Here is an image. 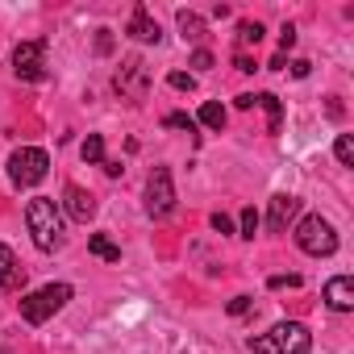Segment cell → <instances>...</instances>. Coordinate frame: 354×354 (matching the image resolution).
<instances>
[{
  "label": "cell",
  "mask_w": 354,
  "mask_h": 354,
  "mask_svg": "<svg viewBox=\"0 0 354 354\" xmlns=\"http://www.w3.org/2000/svg\"><path fill=\"white\" fill-rule=\"evenodd\" d=\"M75 292H71V283H46V288H38V292H30V296H21V317L30 321V325H42V321H50L67 300H71Z\"/></svg>",
  "instance_id": "obj_4"
},
{
  "label": "cell",
  "mask_w": 354,
  "mask_h": 354,
  "mask_svg": "<svg viewBox=\"0 0 354 354\" xmlns=\"http://www.w3.org/2000/svg\"><path fill=\"white\" fill-rule=\"evenodd\" d=\"M254 354H308L313 350V333L300 325V321H279L271 325L263 337H250L246 342Z\"/></svg>",
  "instance_id": "obj_2"
},
{
  "label": "cell",
  "mask_w": 354,
  "mask_h": 354,
  "mask_svg": "<svg viewBox=\"0 0 354 354\" xmlns=\"http://www.w3.org/2000/svg\"><path fill=\"white\" fill-rule=\"evenodd\" d=\"M213 230H217V234H234V221H230L225 213H213Z\"/></svg>",
  "instance_id": "obj_26"
},
{
  "label": "cell",
  "mask_w": 354,
  "mask_h": 354,
  "mask_svg": "<svg viewBox=\"0 0 354 354\" xmlns=\"http://www.w3.org/2000/svg\"><path fill=\"white\" fill-rule=\"evenodd\" d=\"M80 154H84V162H104V138L100 133H88L84 146H80Z\"/></svg>",
  "instance_id": "obj_18"
},
{
  "label": "cell",
  "mask_w": 354,
  "mask_h": 354,
  "mask_svg": "<svg viewBox=\"0 0 354 354\" xmlns=\"http://www.w3.org/2000/svg\"><path fill=\"white\" fill-rule=\"evenodd\" d=\"M192 67H196V71H209V67H213V55H209V50H196V55H192Z\"/></svg>",
  "instance_id": "obj_25"
},
{
  "label": "cell",
  "mask_w": 354,
  "mask_h": 354,
  "mask_svg": "<svg viewBox=\"0 0 354 354\" xmlns=\"http://www.w3.org/2000/svg\"><path fill=\"white\" fill-rule=\"evenodd\" d=\"M162 125H167V129H188V133L196 129V121H192L188 113H167V117H162Z\"/></svg>",
  "instance_id": "obj_22"
},
{
  "label": "cell",
  "mask_w": 354,
  "mask_h": 354,
  "mask_svg": "<svg viewBox=\"0 0 354 354\" xmlns=\"http://www.w3.org/2000/svg\"><path fill=\"white\" fill-rule=\"evenodd\" d=\"M180 30H184L188 42H205V21L196 13H188V9H180Z\"/></svg>",
  "instance_id": "obj_16"
},
{
  "label": "cell",
  "mask_w": 354,
  "mask_h": 354,
  "mask_svg": "<svg viewBox=\"0 0 354 354\" xmlns=\"http://www.w3.org/2000/svg\"><path fill=\"white\" fill-rule=\"evenodd\" d=\"M271 288H300V275H275Z\"/></svg>",
  "instance_id": "obj_28"
},
{
  "label": "cell",
  "mask_w": 354,
  "mask_h": 354,
  "mask_svg": "<svg viewBox=\"0 0 354 354\" xmlns=\"http://www.w3.org/2000/svg\"><path fill=\"white\" fill-rule=\"evenodd\" d=\"M88 250H92L96 259H104V263H121V246H117L109 234H92V238H88Z\"/></svg>",
  "instance_id": "obj_14"
},
{
  "label": "cell",
  "mask_w": 354,
  "mask_h": 354,
  "mask_svg": "<svg viewBox=\"0 0 354 354\" xmlns=\"http://www.w3.org/2000/svg\"><path fill=\"white\" fill-rule=\"evenodd\" d=\"M167 84H171L175 92H192V88H196V75H188V71H171Z\"/></svg>",
  "instance_id": "obj_21"
},
{
  "label": "cell",
  "mask_w": 354,
  "mask_h": 354,
  "mask_svg": "<svg viewBox=\"0 0 354 354\" xmlns=\"http://www.w3.org/2000/svg\"><path fill=\"white\" fill-rule=\"evenodd\" d=\"M46 42H21L13 50V75L26 80V84H42L46 80Z\"/></svg>",
  "instance_id": "obj_7"
},
{
  "label": "cell",
  "mask_w": 354,
  "mask_h": 354,
  "mask_svg": "<svg viewBox=\"0 0 354 354\" xmlns=\"http://www.w3.org/2000/svg\"><path fill=\"white\" fill-rule=\"evenodd\" d=\"M26 225H30L38 250L50 254V250L63 246V209H59V201H50V196H34V201L26 205Z\"/></svg>",
  "instance_id": "obj_1"
},
{
  "label": "cell",
  "mask_w": 354,
  "mask_h": 354,
  "mask_svg": "<svg viewBox=\"0 0 354 354\" xmlns=\"http://www.w3.org/2000/svg\"><path fill=\"white\" fill-rule=\"evenodd\" d=\"M292 46H296V30H292V26H283V30H279V55H288Z\"/></svg>",
  "instance_id": "obj_24"
},
{
  "label": "cell",
  "mask_w": 354,
  "mask_h": 354,
  "mask_svg": "<svg viewBox=\"0 0 354 354\" xmlns=\"http://www.w3.org/2000/svg\"><path fill=\"white\" fill-rule=\"evenodd\" d=\"M59 209H63V217H71V221H92L96 217V196L92 192H84L80 184H67L63 188V201H59Z\"/></svg>",
  "instance_id": "obj_8"
},
{
  "label": "cell",
  "mask_w": 354,
  "mask_h": 354,
  "mask_svg": "<svg viewBox=\"0 0 354 354\" xmlns=\"http://www.w3.org/2000/svg\"><path fill=\"white\" fill-rule=\"evenodd\" d=\"M254 104H263V109H267V117H271V133H279V121H283L279 96H271V92H259V96H254Z\"/></svg>",
  "instance_id": "obj_17"
},
{
  "label": "cell",
  "mask_w": 354,
  "mask_h": 354,
  "mask_svg": "<svg viewBox=\"0 0 354 354\" xmlns=\"http://www.w3.org/2000/svg\"><path fill=\"white\" fill-rule=\"evenodd\" d=\"M125 34H129V38H138V42H154V46H158V38H162L158 21H154L142 5L133 9V17H129V30H125Z\"/></svg>",
  "instance_id": "obj_12"
},
{
  "label": "cell",
  "mask_w": 354,
  "mask_h": 354,
  "mask_svg": "<svg viewBox=\"0 0 354 354\" xmlns=\"http://www.w3.org/2000/svg\"><path fill=\"white\" fill-rule=\"evenodd\" d=\"M171 209H175V184H171V171H167V167H154V171L146 175V217L162 221Z\"/></svg>",
  "instance_id": "obj_6"
},
{
  "label": "cell",
  "mask_w": 354,
  "mask_h": 354,
  "mask_svg": "<svg viewBox=\"0 0 354 354\" xmlns=\"http://www.w3.org/2000/svg\"><path fill=\"white\" fill-rule=\"evenodd\" d=\"M296 246H300L304 254H313V259H329V254L337 250V230H333L321 213L300 217V221H296Z\"/></svg>",
  "instance_id": "obj_3"
},
{
  "label": "cell",
  "mask_w": 354,
  "mask_h": 354,
  "mask_svg": "<svg viewBox=\"0 0 354 354\" xmlns=\"http://www.w3.org/2000/svg\"><path fill=\"white\" fill-rule=\"evenodd\" d=\"M46 171H50V158L38 146H21V150L9 154V180H13V188H38L46 180Z\"/></svg>",
  "instance_id": "obj_5"
},
{
  "label": "cell",
  "mask_w": 354,
  "mask_h": 354,
  "mask_svg": "<svg viewBox=\"0 0 354 354\" xmlns=\"http://www.w3.org/2000/svg\"><path fill=\"white\" fill-rule=\"evenodd\" d=\"M254 234H259V213L242 209V238H254Z\"/></svg>",
  "instance_id": "obj_23"
},
{
  "label": "cell",
  "mask_w": 354,
  "mask_h": 354,
  "mask_svg": "<svg viewBox=\"0 0 354 354\" xmlns=\"http://www.w3.org/2000/svg\"><path fill=\"white\" fill-rule=\"evenodd\" d=\"M117 92L133 96V100L146 96V67H142V59H125V67L117 71Z\"/></svg>",
  "instance_id": "obj_9"
},
{
  "label": "cell",
  "mask_w": 354,
  "mask_h": 354,
  "mask_svg": "<svg viewBox=\"0 0 354 354\" xmlns=\"http://www.w3.org/2000/svg\"><path fill=\"white\" fill-rule=\"evenodd\" d=\"M0 354H9V350H0Z\"/></svg>",
  "instance_id": "obj_31"
},
{
  "label": "cell",
  "mask_w": 354,
  "mask_h": 354,
  "mask_svg": "<svg viewBox=\"0 0 354 354\" xmlns=\"http://www.w3.org/2000/svg\"><path fill=\"white\" fill-rule=\"evenodd\" d=\"M104 175H113V180H117V175H121V162H117V158H104Z\"/></svg>",
  "instance_id": "obj_30"
},
{
  "label": "cell",
  "mask_w": 354,
  "mask_h": 354,
  "mask_svg": "<svg viewBox=\"0 0 354 354\" xmlns=\"http://www.w3.org/2000/svg\"><path fill=\"white\" fill-rule=\"evenodd\" d=\"M230 313H234V317L250 313V296H234V300H230Z\"/></svg>",
  "instance_id": "obj_27"
},
{
  "label": "cell",
  "mask_w": 354,
  "mask_h": 354,
  "mask_svg": "<svg viewBox=\"0 0 354 354\" xmlns=\"http://www.w3.org/2000/svg\"><path fill=\"white\" fill-rule=\"evenodd\" d=\"M196 121H201L205 129L221 133V129H225V109H221L217 100H205V104H201V117H196Z\"/></svg>",
  "instance_id": "obj_15"
},
{
  "label": "cell",
  "mask_w": 354,
  "mask_h": 354,
  "mask_svg": "<svg viewBox=\"0 0 354 354\" xmlns=\"http://www.w3.org/2000/svg\"><path fill=\"white\" fill-rule=\"evenodd\" d=\"M333 154H337V162H342V167H350V162H354V138H350V133H337Z\"/></svg>",
  "instance_id": "obj_20"
},
{
  "label": "cell",
  "mask_w": 354,
  "mask_h": 354,
  "mask_svg": "<svg viewBox=\"0 0 354 354\" xmlns=\"http://www.w3.org/2000/svg\"><path fill=\"white\" fill-rule=\"evenodd\" d=\"M21 283H26V267L13 259V250H9L5 242H0V288L13 292V288H21Z\"/></svg>",
  "instance_id": "obj_13"
},
{
  "label": "cell",
  "mask_w": 354,
  "mask_h": 354,
  "mask_svg": "<svg viewBox=\"0 0 354 354\" xmlns=\"http://www.w3.org/2000/svg\"><path fill=\"white\" fill-rule=\"evenodd\" d=\"M296 213H300V201L296 196H288V192H279V196H271V213H267V230L271 234H283L292 221H296Z\"/></svg>",
  "instance_id": "obj_10"
},
{
  "label": "cell",
  "mask_w": 354,
  "mask_h": 354,
  "mask_svg": "<svg viewBox=\"0 0 354 354\" xmlns=\"http://www.w3.org/2000/svg\"><path fill=\"white\" fill-rule=\"evenodd\" d=\"M263 34H267V30H263L259 21H242V26H238V46H259Z\"/></svg>",
  "instance_id": "obj_19"
},
{
  "label": "cell",
  "mask_w": 354,
  "mask_h": 354,
  "mask_svg": "<svg viewBox=\"0 0 354 354\" xmlns=\"http://www.w3.org/2000/svg\"><path fill=\"white\" fill-rule=\"evenodd\" d=\"M325 304H329L333 313H350V308H354V279H350V275H333V279L325 283Z\"/></svg>",
  "instance_id": "obj_11"
},
{
  "label": "cell",
  "mask_w": 354,
  "mask_h": 354,
  "mask_svg": "<svg viewBox=\"0 0 354 354\" xmlns=\"http://www.w3.org/2000/svg\"><path fill=\"white\" fill-rule=\"evenodd\" d=\"M308 67H313V63H304V59H296V63H292V75H296V80H304V75H308Z\"/></svg>",
  "instance_id": "obj_29"
}]
</instances>
